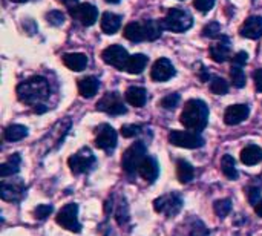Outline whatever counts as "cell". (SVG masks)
<instances>
[{
	"mask_svg": "<svg viewBox=\"0 0 262 236\" xmlns=\"http://www.w3.org/2000/svg\"><path fill=\"white\" fill-rule=\"evenodd\" d=\"M60 2H61V3H63L64 6H68L69 9L78 5V0H60Z\"/></svg>",
	"mask_w": 262,
	"mask_h": 236,
	"instance_id": "obj_44",
	"label": "cell"
},
{
	"mask_svg": "<svg viewBox=\"0 0 262 236\" xmlns=\"http://www.w3.org/2000/svg\"><path fill=\"white\" fill-rule=\"evenodd\" d=\"M120 132H121L123 137L132 138V137H135V135H138L141 132V126H138V124H124V126H121Z\"/></svg>",
	"mask_w": 262,
	"mask_h": 236,
	"instance_id": "obj_38",
	"label": "cell"
},
{
	"mask_svg": "<svg viewBox=\"0 0 262 236\" xmlns=\"http://www.w3.org/2000/svg\"><path fill=\"white\" fill-rule=\"evenodd\" d=\"M46 20L48 23H51L52 26H60L64 23V15L60 11H49L46 14Z\"/></svg>",
	"mask_w": 262,
	"mask_h": 236,
	"instance_id": "obj_37",
	"label": "cell"
},
{
	"mask_svg": "<svg viewBox=\"0 0 262 236\" xmlns=\"http://www.w3.org/2000/svg\"><path fill=\"white\" fill-rule=\"evenodd\" d=\"M169 141L173 146L184 149H200L204 146V138L198 132L190 131H172L169 134Z\"/></svg>",
	"mask_w": 262,
	"mask_h": 236,
	"instance_id": "obj_6",
	"label": "cell"
},
{
	"mask_svg": "<svg viewBox=\"0 0 262 236\" xmlns=\"http://www.w3.org/2000/svg\"><path fill=\"white\" fill-rule=\"evenodd\" d=\"M247 60H249V54H247L246 51H239V52L235 54L232 65H236V66H241V68H243V66L247 63Z\"/></svg>",
	"mask_w": 262,
	"mask_h": 236,
	"instance_id": "obj_41",
	"label": "cell"
},
{
	"mask_svg": "<svg viewBox=\"0 0 262 236\" xmlns=\"http://www.w3.org/2000/svg\"><path fill=\"white\" fill-rule=\"evenodd\" d=\"M215 2H216V0H195L193 5H195V8H196L198 11H201V12H209V11L213 8Z\"/></svg>",
	"mask_w": 262,
	"mask_h": 236,
	"instance_id": "obj_40",
	"label": "cell"
},
{
	"mask_svg": "<svg viewBox=\"0 0 262 236\" xmlns=\"http://www.w3.org/2000/svg\"><path fill=\"white\" fill-rule=\"evenodd\" d=\"M107 3H118V2H121V0H106Z\"/></svg>",
	"mask_w": 262,
	"mask_h": 236,
	"instance_id": "obj_46",
	"label": "cell"
},
{
	"mask_svg": "<svg viewBox=\"0 0 262 236\" xmlns=\"http://www.w3.org/2000/svg\"><path fill=\"white\" fill-rule=\"evenodd\" d=\"M146 152H147V151H146V144H144L143 141L134 143V144L123 154V158H121L123 170H124L127 175H134L135 172H138L140 164H141L143 160L147 157Z\"/></svg>",
	"mask_w": 262,
	"mask_h": 236,
	"instance_id": "obj_4",
	"label": "cell"
},
{
	"mask_svg": "<svg viewBox=\"0 0 262 236\" xmlns=\"http://www.w3.org/2000/svg\"><path fill=\"white\" fill-rule=\"evenodd\" d=\"M63 63L75 72L83 71L88 66V57L84 54L80 52H71V54H64L63 55Z\"/></svg>",
	"mask_w": 262,
	"mask_h": 236,
	"instance_id": "obj_20",
	"label": "cell"
},
{
	"mask_svg": "<svg viewBox=\"0 0 262 236\" xmlns=\"http://www.w3.org/2000/svg\"><path fill=\"white\" fill-rule=\"evenodd\" d=\"M230 78H232L233 86L238 88V89L244 88L246 83H247L246 81V74H244L243 68L241 66H236V65H232V68H230Z\"/></svg>",
	"mask_w": 262,
	"mask_h": 236,
	"instance_id": "obj_31",
	"label": "cell"
},
{
	"mask_svg": "<svg viewBox=\"0 0 262 236\" xmlns=\"http://www.w3.org/2000/svg\"><path fill=\"white\" fill-rule=\"evenodd\" d=\"M146 65H147V57L144 54H135V55L129 57L126 71L132 75H138L144 71Z\"/></svg>",
	"mask_w": 262,
	"mask_h": 236,
	"instance_id": "obj_25",
	"label": "cell"
},
{
	"mask_svg": "<svg viewBox=\"0 0 262 236\" xmlns=\"http://www.w3.org/2000/svg\"><path fill=\"white\" fill-rule=\"evenodd\" d=\"M250 115V108L247 104H233L230 108H227L226 114H224V121L229 126H235L239 124L243 121H246Z\"/></svg>",
	"mask_w": 262,
	"mask_h": 236,
	"instance_id": "obj_15",
	"label": "cell"
},
{
	"mask_svg": "<svg viewBox=\"0 0 262 236\" xmlns=\"http://www.w3.org/2000/svg\"><path fill=\"white\" fill-rule=\"evenodd\" d=\"M230 51H232L230 40H229V37L223 35L216 43H213L210 46V57L216 63H224L230 57Z\"/></svg>",
	"mask_w": 262,
	"mask_h": 236,
	"instance_id": "obj_17",
	"label": "cell"
},
{
	"mask_svg": "<svg viewBox=\"0 0 262 236\" xmlns=\"http://www.w3.org/2000/svg\"><path fill=\"white\" fill-rule=\"evenodd\" d=\"M121 26V17L114 12H104L101 15V31L104 34H115Z\"/></svg>",
	"mask_w": 262,
	"mask_h": 236,
	"instance_id": "obj_21",
	"label": "cell"
},
{
	"mask_svg": "<svg viewBox=\"0 0 262 236\" xmlns=\"http://www.w3.org/2000/svg\"><path fill=\"white\" fill-rule=\"evenodd\" d=\"M247 195H249V201H250L252 204H255V206L261 201V200H259V198H261V190H259L258 187H250Z\"/></svg>",
	"mask_w": 262,
	"mask_h": 236,
	"instance_id": "obj_42",
	"label": "cell"
},
{
	"mask_svg": "<svg viewBox=\"0 0 262 236\" xmlns=\"http://www.w3.org/2000/svg\"><path fill=\"white\" fill-rule=\"evenodd\" d=\"M178 103H180V94H169L160 101L161 108H164V109H175L178 106Z\"/></svg>",
	"mask_w": 262,
	"mask_h": 236,
	"instance_id": "obj_36",
	"label": "cell"
},
{
	"mask_svg": "<svg viewBox=\"0 0 262 236\" xmlns=\"http://www.w3.org/2000/svg\"><path fill=\"white\" fill-rule=\"evenodd\" d=\"M239 34L246 38H252V40H258L262 35V17L259 15H252L249 17L241 29H239Z\"/></svg>",
	"mask_w": 262,
	"mask_h": 236,
	"instance_id": "obj_16",
	"label": "cell"
},
{
	"mask_svg": "<svg viewBox=\"0 0 262 236\" xmlns=\"http://www.w3.org/2000/svg\"><path fill=\"white\" fill-rule=\"evenodd\" d=\"M181 123L186 129L201 132L209 123V108L203 100H189L181 112Z\"/></svg>",
	"mask_w": 262,
	"mask_h": 236,
	"instance_id": "obj_2",
	"label": "cell"
},
{
	"mask_svg": "<svg viewBox=\"0 0 262 236\" xmlns=\"http://www.w3.org/2000/svg\"><path fill=\"white\" fill-rule=\"evenodd\" d=\"M55 221L58 226L69 232L80 233L81 232V224L78 223V206L75 203L66 204L55 217Z\"/></svg>",
	"mask_w": 262,
	"mask_h": 236,
	"instance_id": "obj_5",
	"label": "cell"
},
{
	"mask_svg": "<svg viewBox=\"0 0 262 236\" xmlns=\"http://www.w3.org/2000/svg\"><path fill=\"white\" fill-rule=\"evenodd\" d=\"M175 75V68L169 58H158L150 71V77L155 81H167Z\"/></svg>",
	"mask_w": 262,
	"mask_h": 236,
	"instance_id": "obj_14",
	"label": "cell"
},
{
	"mask_svg": "<svg viewBox=\"0 0 262 236\" xmlns=\"http://www.w3.org/2000/svg\"><path fill=\"white\" fill-rule=\"evenodd\" d=\"M129 54L127 51L120 46V45H111L107 46L103 52H101V58L104 63L117 68L118 71H126V66H127V61H129Z\"/></svg>",
	"mask_w": 262,
	"mask_h": 236,
	"instance_id": "obj_7",
	"label": "cell"
},
{
	"mask_svg": "<svg viewBox=\"0 0 262 236\" xmlns=\"http://www.w3.org/2000/svg\"><path fill=\"white\" fill-rule=\"evenodd\" d=\"M241 161L246 166H255L262 161V149L259 146L255 144H249L247 147H244L241 151Z\"/></svg>",
	"mask_w": 262,
	"mask_h": 236,
	"instance_id": "obj_23",
	"label": "cell"
},
{
	"mask_svg": "<svg viewBox=\"0 0 262 236\" xmlns=\"http://www.w3.org/2000/svg\"><path fill=\"white\" fill-rule=\"evenodd\" d=\"M98 88H100V83L92 75L78 80V91H80V95L84 98H92L98 92Z\"/></svg>",
	"mask_w": 262,
	"mask_h": 236,
	"instance_id": "obj_22",
	"label": "cell"
},
{
	"mask_svg": "<svg viewBox=\"0 0 262 236\" xmlns=\"http://www.w3.org/2000/svg\"><path fill=\"white\" fill-rule=\"evenodd\" d=\"M126 100L129 104H132L135 108H143L146 104V100H147L146 89L138 88V86H130L126 91Z\"/></svg>",
	"mask_w": 262,
	"mask_h": 236,
	"instance_id": "obj_24",
	"label": "cell"
},
{
	"mask_svg": "<svg viewBox=\"0 0 262 236\" xmlns=\"http://www.w3.org/2000/svg\"><path fill=\"white\" fill-rule=\"evenodd\" d=\"M72 18L78 20L84 26H92L98 18V9L91 3H81L69 9Z\"/></svg>",
	"mask_w": 262,
	"mask_h": 236,
	"instance_id": "obj_11",
	"label": "cell"
},
{
	"mask_svg": "<svg viewBox=\"0 0 262 236\" xmlns=\"http://www.w3.org/2000/svg\"><path fill=\"white\" fill-rule=\"evenodd\" d=\"M221 170L229 180H236L238 178V170L235 166V158L232 155H224L221 160Z\"/></svg>",
	"mask_w": 262,
	"mask_h": 236,
	"instance_id": "obj_29",
	"label": "cell"
},
{
	"mask_svg": "<svg viewBox=\"0 0 262 236\" xmlns=\"http://www.w3.org/2000/svg\"><path fill=\"white\" fill-rule=\"evenodd\" d=\"M220 32H221V25H220L218 22H210V23L206 25L204 29H203V35H204V37H209V38L218 37Z\"/></svg>",
	"mask_w": 262,
	"mask_h": 236,
	"instance_id": "obj_35",
	"label": "cell"
},
{
	"mask_svg": "<svg viewBox=\"0 0 262 236\" xmlns=\"http://www.w3.org/2000/svg\"><path fill=\"white\" fill-rule=\"evenodd\" d=\"M154 209L166 217H175L183 209V200L177 194H167L154 201Z\"/></svg>",
	"mask_w": 262,
	"mask_h": 236,
	"instance_id": "obj_8",
	"label": "cell"
},
{
	"mask_svg": "<svg viewBox=\"0 0 262 236\" xmlns=\"http://www.w3.org/2000/svg\"><path fill=\"white\" fill-rule=\"evenodd\" d=\"M255 212H256V213H258V215L262 218V200L258 203V204H256V206H255Z\"/></svg>",
	"mask_w": 262,
	"mask_h": 236,
	"instance_id": "obj_45",
	"label": "cell"
},
{
	"mask_svg": "<svg viewBox=\"0 0 262 236\" xmlns=\"http://www.w3.org/2000/svg\"><path fill=\"white\" fill-rule=\"evenodd\" d=\"M193 25V17L189 11L180 9V8H172L167 15L161 20L163 29L172 31V32H184L190 29Z\"/></svg>",
	"mask_w": 262,
	"mask_h": 236,
	"instance_id": "obj_3",
	"label": "cell"
},
{
	"mask_svg": "<svg viewBox=\"0 0 262 236\" xmlns=\"http://www.w3.org/2000/svg\"><path fill=\"white\" fill-rule=\"evenodd\" d=\"M144 29H146V40H157L161 35V22L157 20H144Z\"/></svg>",
	"mask_w": 262,
	"mask_h": 236,
	"instance_id": "obj_30",
	"label": "cell"
},
{
	"mask_svg": "<svg viewBox=\"0 0 262 236\" xmlns=\"http://www.w3.org/2000/svg\"><path fill=\"white\" fill-rule=\"evenodd\" d=\"M213 209H215V213L218 218H226L232 210V201L230 200H218L215 203Z\"/></svg>",
	"mask_w": 262,
	"mask_h": 236,
	"instance_id": "obj_33",
	"label": "cell"
},
{
	"mask_svg": "<svg viewBox=\"0 0 262 236\" xmlns=\"http://www.w3.org/2000/svg\"><path fill=\"white\" fill-rule=\"evenodd\" d=\"M115 218H117V223L120 226H124L129 221V212H127V204H126L124 198L118 203V209L115 212Z\"/></svg>",
	"mask_w": 262,
	"mask_h": 236,
	"instance_id": "obj_34",
	"label": "cell"
},
{
	"mask_svg": "<svg viewBox=\"0 0 262 236\" xmlns=\"http://www.w3.org/2000/svg\"><path fill=\"white\" fill-rule=\"evenodd\" d=\"M253 78H255L256 91H258V92H262V68L261 69H258V71H255Z\"/></svg>",
	"mask_w": 262,
	"mask_h": 236,
	"instance_id": "obj_43",
	"label": "cell"
},
{
	"mask_svg": "<svg viewBox=\"0 0 262 236\" xmlns=\"http://www.w3.org/2000/svg\"><path fill=\"white\" fill-rule=\"evenodd\" d=\"M20 163H21V158L18 154H14L6 163H3L0 166V177L2 178H6V177H12L15 175L18 170H20Z\"/></svg>",
	"mask_w": 262,
	"mask_h": 236,
	"instance_id": "obj_26",
	"label": "cell"
},
{
	"mask_svg": "<svg viewBox=\"0 0 262 236\" xmlns=\"http://www.w3.org/2000/svg\"><path fill=\"white\" fill-rule=\"evenodd\" d=\"M52 210H54V207L51 204H40V206H37L34 215L37 220H46L52 213Z\"/></svg>",
	"mask_w": 262,
	"mask_h": 236,
	"instance_id": "obj_39",
	"label": "cell"
},
{
	"mask_svg": "<svg viewBox=\"0 0 262 236\" xmlns=\"http://www.w3.org/2000/svg\"><path fill=\"white\" fill-rule=\"evenodd\" d=\"M51 88L45 77H31L17 86V97L21 103L38 106L49 98Z\"/></svg>",
	"mask_w": 262,
	"mask_h": 236,
	"instance_id": "obj_1",
	"label": "cell"
},
{
	"mask_svg": "<svg viewBox=\"0 0 262 236\" xmlns=\"http://www.w3.org/2000/svg\"><path fill=\"white\" fill-rule=\"evenodd\" d=\"M138 174L149 183H155V180L158 178V174H160V166L157 163L155 158L152 157H146L143 160V163L140 164V169H138Z\"/></svg>",
	"mask_w": 262,
	"mask_h": 236,
	"instance_id": "obj_18",
	"label": "cell"
},
{
	"mask_svg": "<svg viewBox=\"0 0 262 236\" xmlns=\"http://www.w3.org/2000/svg\"><path fill=\"white\" fill-rule=\"evenodd\" d=\"M123 35L134 41V43H140L146 40V29H144V23L143 22H130L124 26L123 29Z\"/></svg>",
	"mask_w": 262,
	"mask_h": 236,
	"instance_id": "obj_19",
	"label": "cell"
},
{
	"mask_svg": "<svg viewBox=\"0 0 262 236\" xmlns=\"http://www.w3.org/2000/svg\"><path fill=\"white\" fill-rule=\"evenodd\" d=\"M97 109L101 112H106L109 115H123L126 114V106L123 101V97L118 92H107L104 97L97 103Z\"/></svg>",
	"mask_w": 262,
	"mask_h": 236,
	"instance_id": "obj_10",
	"label": "cell"
},
{
	"mask_svg": "<svg viewBox=\"0 0 262 236\" xmlns=\"http://www.w3.org/2000/svg\"><path fill=\"white\" fill-rule=\"evenodd\" d=\"M25 183L21 180H15L11 183L3 181L0 184V197L3 201H9V203H15L20 201L21 197L25 195Z\"/></svg>",
	"mask_w": 262,
	"mask_h": 236,
	"instance_id": "obj_13",
	"label": "cell"
},
{
	"mask_svg": "<svg viewBox=\"0 0 262 236\" xmlns=\"http://www.w3.org/2000/svg\"><path fill=\"white\" fill-rule=\"evenodd\" d=\"M26 135H28V129L21 124H11L3 132V138L6 141H18L23 140Z\"/></svg>",
	"mask_w": 262,
	"mask_h": 236,
	"instance_id": "obj_28",
	"label": "cell"
},
{
	"mask_svg": "<svg viewBox=\"0 0 262 236\" xmlns=\"http://www.w3.org/2000/svg\"><path fill=\"white\" fill-rule=\"evenodd\" d=\"M210 91L216 95H226L229 92V83L221 77H213L210 81Z\"/></svg>",
	"mask_w": 262,
	"mask_h": 236,
	"instance_id": "obj_32",
	"label": "cell"
},
{
	"mask_svg": "<svg viewBox=\"0 0 262 236\" xmlns=\"http://www.w3.org/2000/svg\"><path fill=\"white\" fill-rule=\"evenodd\" d=\"M177 175H178V180L186 184V183H190L195 177V170L192 167L190 163H187L186 160H178L177 163Z\"/></svg>",
	"mask_w": 262,
	"mask_h": 236,
	"instance_id": "obj_27",
	"label": "cell"
},
{
	"mask_svg": "<svg viewBox=\"0 0 262 236\" xmlns=\"http://www.w3.org/2000/svg\"><path fill=\"white\" fill-rule=\"evenodd\" d=\"M68 164H69L72 174L80 175V174H84V172L91 170V167L95 164V157L91 152V149L83 147L68 160Z\"/></svg>",
	"mask_w": 262,
	"mask_h": 236,
	"instance_id": "obj_9",
	"label": "cell"
},
{
	"mask_svg": "<svg viewBox=\"0 0 262 236\" xmlns=\"http://www.w3.org/2000/svg\"><path fill=\"white\" fill-rule=\"evenodd\" d=\"M14 2H18V3H23V2H28V0H14Z\"/></svg>",
	"mask_w": 262,
	"mask_h": 236,
	"instance_id": "obj_47",
	"label": "cell"
},
{
	"mask_svg": "<svg viewBox=\"0 0 262 236\" xmlns=\"http://www.w3.org/2000/svg\"><path fill=\"white\" fill-rule=\"evenodd\" d=\"M95 146L103 151H112L117 146V132L111 124H101L97 127Z\"/></svg>",
	"mask_w": 262,
	"mask_h": 236,
	"instance_id": "obj_12",
	"label": "cell"
}]
</instances>
